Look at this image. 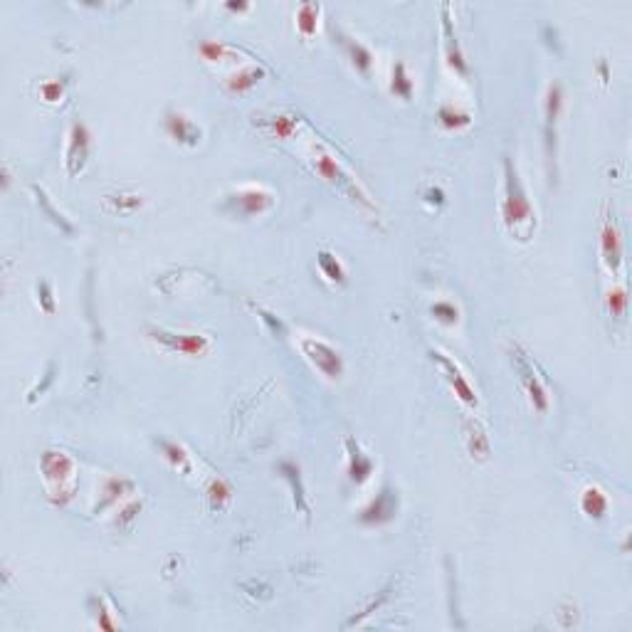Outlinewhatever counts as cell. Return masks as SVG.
<instances>
[{
	"label": "cell",
	"mask_w": 632,
	"mask_h": 632,
	"mask_svg": "<svg viewBox=\"0 0 632 632\" xmlns=\"http://www.w3.org/2000/svg\"><path fill=\"white\" fill-rule=\"evenodd\" d=\"M504 176H506V190H504L502 200V218L514 235H519L521 240H529L536 225V213L529 198H526L524 186L516 176V168L511 166V158L504 161Z\"/></svg>",
	"instance_id": "obj_1"
},
{
	"label": "cell",
	"mask_w": 632,
	"mask_h": 632,
	"mask_svg": "<svg viewBox=\"0 0 632 632\" xmlns=\"http://www.w3.org/2000/svg\"><path fill=\"white\" fill-rule=\"evenodd\" d=\"M299 346H301V351H304L306 359L314 363V368L322 370L326 378L336 381L338 375L343 373L341 354L333 349L331 343L322 341V338H314V336H301L299 338Z\"/></svg>",
	"instance_id": "obj_2"
},
{
	"label": "cell",
	"mask_w": 632,
	"mask_h": 632,
	"mask_svg": "<svg viewBox=\"0 0 632 632\" xmlns=\"http://www.w3.org/2000/svg\"><path fill=\"white\" fill-rule=\"evenodd\" d=\"M272 205V193L262 190L259 186H245L240 188L235 195H230L225 203L227 210L237 215H255V213H262Z\"/></svg>",
	"instance_id": "obj_3"
},
{
	"label": "cell",
	"mask_w": 632,
	"mask_h": 632,
	"mask_svg": "<svg viewBox=\"0 0 632 632\" xmlns=\"http://www.w3.org/2000/svg\"><path fill=\"white\" fill-rule=\"evenodd\" d=\"M156 341H161L168 351H181V354L198 356L203 351H208V338L198 336V333H168V331H156Z\"/></svg>",
	"instance_id": "obj_4"
},
{
	"label": "cell",
	"mask_w": 632,
	"mask_h": 632,
	"mask_svg": "<svg viewBox=\"0 0 632 632\" xmlns=\"http://www.w3.org/2000/svg\"><path fill=\"white\" fill-rule=\"evenodd\" d=\"M86 156H89V134H86V126L84 123H75L70 136V149H67V168H70L72 176L84 168Z\"/></svg>",
	"instance_id": "obj_5"
},
{
	"label": "cell",
	"mask_w": 632,
	"mask_h": 632,
	"mask_svg": "<svg viewBox=\"0 0 632 632\" xmlns=\"http://www.w3.org/2000/svg\"><path fill=\"white\" fill-rule=\"evenodd\" d=\"M396 494L391 492V489H383L378 497L370 502L368 509H363V514H361V521H366V524H383V521H388L393 514H396Z\"/></svg>",
	"instance_id": "obj_6"
},
{
	"label": "cell",
	"mask_w": 632,
	"mask_h": 632,
	"mask_svg": "<svg viewBox=\"0 0 632 632\" xmlns=\"http://www.w3.org/2000/svg\"><path fill=\"white\" fill-rule=\"evenodd\" d=\"M561 84H551L548 86V102H546V151L548 158H553L556 153V121H558V112H561Z\"/></svg>",
	"instance_id": "obj_7"
},
{
	"label": "cell",
	"mask_w": 632,
	"mask_h": 632,
	"mask_svg": "<svg viewBox=\"0 0 632 632\" xmlns=\"http://www.w3.org/2000/svg\"><path fill=\"white\" fill-rule=\"evenodd\" d=\"M516 368H519V373H521V381H524V386H526V391H529V396H531V402H534L539 410H546L548 407V396H546V391H543V386H541V381L536 378V373L531 370V366H529V361L526 359H521V354L516 356Z\"/></svg>",
	"instance_id": "obj_8"
},
{
	"label": "cell",
	"mask_w": 632,
	"mask_h": 632,
	"mask_svg": "<svg viewBox=\"0 0 632 632\" xmlns=\"http://www.w3.org/2000/svg\"><path fill=\"white\" fill-rule=\"evenodd\" d=\"M72 469H75V465H72V460L65 455V452H45L43 472H45L47 484H52V479H57L59 487H62V482H65L67 477H72Z\"/></svg>",
	"instance_id": "obj_9"
},
{
	"label": "cell",
	"mask_w": 632,
	"mask_h": 632,
	"mask_svg": "<svg viewBox=\"0 0 632 632\" xmlns=\"http://www.w3.org/2000/svg\"><path fill=\"white\" fill-rule=\"evenodd\" d=\"M166 126H168V134H171L176 141H186V144H190V146L200 141V129L190 121V119L183 116V114L171 112L166 119Z\"/></svg>",
	"instance_id": "obj_10"
},
{
	"label": "cell",
	"mask_w": 632,
	"mask_h": 632,
	"mask_svg": "<svg viewBox=\"0 0 632 632\" xmlns=\"http://www.w3.org/2000/svg\"><path fill=\"white\" fill-rule=\"evenodd\" d=\"M432 356L439 361V366H442V368H445L447 373H450V381H452V386H455L457 396H460L462 400L467 402V405H474V402H477V396H474V391H472V386H469V383L465 381V375L460 373V368H457V366L452 363V361L447 359L445 354H439V351H435Z\"/></svg>",
	"instance_id": "obj_11"
},
{
	"label": "cell",
	"mask_w": 632,
	"mask_h": 632,
	"mask_svg": "<svg viewBox=\"0 0 632 632\" xmlns=\"http://www.w3.org/2000/svg\"><path fill=\"white\" fill-rule=\"evenodd\" d=\"M600 242H603V255H605V264L610 269L620 267V259H622V250H620V235H617L615 225L605 223L603 225V232H600Z\"/></svg>",
	"instance_id": "obj_12"
},
{
	"label": "cell",
	"mask_w": 632,
	"mask_h": 632,
	"mask_svg": "<svg viewBox=\"0 0 632 632\" xmlns=\"http://www.w3.org/2000/svg\"><path fill=\"white\" fill-rule=\"evenodd\" d=\"M346 445H349V460H351V479L354 482H366V479L370 477V469H373V465H370V460L363 455V452L359 450V445H354V439H346Z\"/></svg>",
	"instance_id": "obj_13"
},
{
	"label": "cell",
	"mask_w": 632,
	"mask_h": 632,
	"mask_svg": "<svg viewBox=\"0 0 632 632\" xmlns=\"http://www.w3.org/2000/svg\"><path fill=\"white\" fill-rule=\"evenodd\" d=\"M580 509H583L585 516H590V519H600L608 509L605 494L600 492L598 487H588L583 492V497H580Z\"/></svg>",
	"instance_id": "obj_14"
},
{
	"label": "cell",
	"mask_w": 632,
	"mask_h": 632,
	"mask_svg": "<svg viewBox=\"0 0 632 632\" xmlns=\"http://www.w3.org/2000/svg\"><path fill=\"white\" fill-rule=\"evenodd\" d=\"M316 168H319V173H322L326 181L331 183H343V173H341V166H338V161L333 158L331 153H322L319 156V161H316Z\"/></svg>",
	"instance_id": "obj_15"
},
{
	"label": "cell",
	"mask_w": 632,
	"mask_h": 632,
	"mask_svg": "<svg viewBox=\"0 0 632 632\" xmlns=\"http://www.w3.org/2000/svg\"><path fill=\"white\" fill-rule=\"evenodd\" d=\"M391 89L396 91L398 97H402V99H410V94H413V82H410V77H407L405 65H400V62H398L396 70H393V84H391Z\"/></svg>",
	"instance_id": "obj_16"
},
{
	"label": "cell",
	"mask_w": 632,
	"mask_h": 632,
	"mask_svg": "<svg viewBox=\"0 0 632 632\" xmlns=\"http://www.w3.org/2000/svg\"><path fill=\"white\" fill-rule=\"evenodd\" d=\"M316 17H319V6H301L299 8V20H296V25H299L304 38H311V35L316 33Z\"/></svg>",
	"instance_id": "obj_17"
},
{
	"label": "cell",
	"mask_w": 632,
	"mask_h": 632,
	"mask_svg": "<svg viewBox=\"0 0 632 632\" xmlns=\"http://www.w3.org/2000/svg\"><path fill=\"white\" fill-rule=\"evenodd\" d=\"M319 267H322V272L326 274L331 282H341L343 279V267L341 262H338L336 257H333L331 252H319Z\"/></svg>",
	"instance_id": "obj_18"
},
{
	"label": "cell",
	"mask_w": 632,
	"mask_h": 632,
	"mask_svg": "<svg viewBox=\"0 0 632 632\" xmlns=\"http://www.w3.org/2000/svg\"><path fill=\"white\" fill-rule=\"evenodd\" d=\"M346 50H349V54H351V59H354V65L359 67L361 72H368L370 70V52L368 50L363 47L361 43H356V40H346Z\"/></svg>",
	"instance_id": "obj_19"
},
{
	"label": "cell",
	"mask_w": 632,
	"mask_h": 632,
	"mask_svg": "<svg viewBox=\"0 0 632 632\" xmlns=\"http://www.w3.org/2000/svg\"><path fill=\"white\" fill-rule=\"evenodd\" d=\"M282 472H284V477H287V479H289V482H292V489H294V502H296V506H299L301 511H306V506H304V489H301L299 469H296L294 465H289V462H284V465H282Z\"/></svg>",
	"instance_id": "obj_20"
},
{
	"label": "cell",
	"mask_w": 632,
	"mask_h": 632,
	"mask_svg": "<svg viewBox=\"0 0 632 632\" xmlns=\"http://www.w3.org/2000/svg\"><path fill=\"white\" fill-rule=\"evenodd\" d=\"M439 121L450 126V129H457V126H467L469 123V114L467 112H457L452 107H442L439 109Z\"/></svg>",
	"instance_id": "obj_21"
},
{
	"label": "cell",
	"mask_w": 632,
	"mask_h": 632,
	"mask_svg": "<svg viewBox=\"0 0 632 632\" xmlns=\"http://www.w3.org/2000/svg\"><path fill=\"white\" fill-rule=\"evenodd\" d=\"M432 314H435V319H439V322H445V324H457V319H460V311H457V306L450 304V301H437V304H432Z\"/></svg>",
	"instance_id": "obj_22"
},
{
	"label": "cell",
	"mask_w": 632,
	"mask_h": 632,
	"mask_svg": "<svg viewBox=\"0 0 632 632\" xmlns=\"http://www.w3.org/2000/svg\"><path fill=\"white\" fill-rule=\"evenodd\" d=\"M259 75H262V72H259V70L242 72V75H240V80H232V82H230V86H232V89H235V91H242V89H247V86H250V84H255V80H257Z\"/></svg>",
	"instance_id": "obj_23"
},
{
	"label": "cell",
	"mask_w": 632,
	"mask_h": 632,
	"mask_svg": "<svg viewBox=\"0 0 632 632\" xmlns=\"http://www.w3.org/2000/svg\"><path fill=\"white\" fill-rule=\"evenodd\" d=\"M625 304H627V296H625V292H622V289H617L615 294H610V309H612V314H617V316L625 314Z\"/></svg>",
	"instance_id": "obj_24"
},
{
	"label": "cell",
	"mask_w": 632,
	"mask_h": 632,
	"mask_svg": "<svg viewBox=\"0 0 632 632\" xmlns=\"http://www.w3.org/2000/svg\"><path fill=\"white\" fill-rule=\"evenodd\" d=\"M272 129L277 131L279 136H287L292 129H294V121H289V119H287V116H279L277 121L272 123Z\"/></svg>",
	"instance_id": "obj_25"
},
{
	"label": "cell",
	"mask_w": 632,
	"mask_h": 632,
	"mask_svg": "<svg viewBox=\"0 0 632 632\" xmlns=\"http://www.w3.org/2000/svg\"><path fill=\"white\" fill-rule=\"evenodd\" d=\"M163 447H166V452H168V460H173L176 465H186V452L181 450V447H176V445H166L163 442Z\"/></svg>",
	"instance_id": "obj_26"
},
{
	"label": "cell",
	"mask_w": 632,
	"mask_h": 632,
	"mask_svg": "<svg viewBox=\"0 0 632 632\" xmlns=\"http://www.w3.org/2000/svg\"><path fill=\"white\" fill-rule=\"evenodd\" d=\"M40 289H43V299L47 301V311H52V294H50V287L47 284H40Z\"/></svg>",
	"instance_id": "obj_27"
},
{
	"label": "cell",
	"mask_w": 632,
	"mask_h": 632,
	"mask_svg": "<svg viewBox=\"0 0 632 632\" xmlns=\"http://www.w3.org/2000/svg\"><path fill=\"white\" fill-rule=\"evenodd\" d=\"M428 200L430 203H432V200L435 203H442V190H437V188H435V190H428Z\"/></svg>",
	"instance_id": "obj_28"
}]
</instances>
